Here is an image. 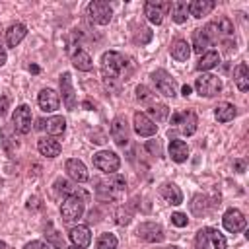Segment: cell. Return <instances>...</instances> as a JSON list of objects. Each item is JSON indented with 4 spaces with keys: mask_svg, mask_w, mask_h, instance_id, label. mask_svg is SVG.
<instances>
[{
    "mask_svg": "<svg viewBox=\"0 0 249 249\" xmlns=\"http://www.w3.org/2000/svg\"><path fill=\"white\" fill-rule=\"evenodd\" d=\"M124 64L126 62H124V56L121 53H115V51L103 53V56H101V74H103L105 82L109 84V82L117 80L119 74L123 72Z\"/></svg>",
    "mask_w": 249,
    "mask_h": 249,
    "instance_id": "obj_1",
    "label": "cell"
},
{
    "mask_svg": "<svg viewBox=\"0 0 249 249\" xmlns=\"http://www.w3.org/2000/svg\"><path fill=\"white\" fill-rule=\"evenodd\" d=\"M86 12H88L89 21H93L97 25H107L111 21V18H113V10H111V6L105 0H93V2H89Z\"/></svg>",
    "mask_w": 249,
    "mask_h": 249,
    "instance_id": "obj_2",
    "label": "cell"
},
{
    "mask_svg": "<svg viewBox=\"0 0 249 249\" xmlns=\"http://www.w3.org/2000/svg\"><path fill=\"white\" fill-rule=\"evenodd\" d=\"M60 214L64 222H76L84 214V195H68L60 206Z\"/></svg>",
    "mask_w": 249,
    "mask_h": 249,
    "instance_id": "obj_3",
    "label": "cell"
},
{
    "mask_svg": "<svg viewBox=\"0 0 249 249\" xmlns=\"http://www.w3.org/2000/svg\"><path fill=\"white\" fill-rule=\"evenodd\" d=\"M195 88L202 97H214L222 91V80L214 74H200L195 82Z\"/></svg>",
    "mask_w": 249,
    "mask_h": 249,
    "instance_id": "obj_4",
    "label": "cell"
},
{
    "mask_svg": "<svg viewBox=\"0 0 249 249\" xmlns=\"http://www.w3.org/2000/svg\"><path fill=\"white\" fill-rule=\"evenodd\" d=\"M93 165H95L99 171L113 175V173L119 169V165H121V160H119V156H117L115 152H109V150H101V152H97V154L93 156Z\"/></svg>",
    "mask_w": 249,
    "mask_h": 249,
    "instance_id": "obj_5",
    "label": "cell"
},
{
    "mask_svg": "<svg viewBox=\"0 0 249 249\" xmlns=\"http://www.w3.org/2000/svg\"><path fill=\"white\" fill-rule=\"evenodd\" d=\"M152 80H154V84H156V89L161 93V95H165V97H175V93H177V84H175V80L171 78V74H167L165 70H156V72H152Z\"/></svg>",
    "mask_w": 249,
    "mask_h": 249,
    "instance_id": "obj_6",
    "label": "cell"
},
{
    "mask_svg": "<svg viewBox=\"0 0 249 249\" xmlns=\"http://www.w3.org/2000/svg\"><path fill=\"white\" fill-rule=\"evenodd\" d=\"M169 6H171V2L148 0V2L144 4V16L148 18V21H150V23L160 25V23L163 21V16H165V12L169 10Z\"/></svg>",
    "mask_w": 249,
    "mask_h": 249,
    "instance_id": "obj_7",
    "label": "cell"
},
{
    "mask_svg": "<svg viewBox=\"0 0 249 249\" xmlns=\"http://www.w3.org/2000/svg\"><path fill=\"white\" fill-rule=\"evenodd\" d=\"M173 124H177L179 126V130H181V134H185V136H191V134H195L196 132V126H198V119H196V115L193 113V111H183V113H177V115H173Z\"/></svg>",
    "mask_w": 249,
    "mask_h": 249,
    "instance_id": "obj_8",
    "label": "cell"
},
{
    "mask_svg": "<svg viewBox=\"0 0 249 249\" xmlns=\"http://www.w3.org/2000/svg\"><path fill=\"white\" fill-rule=\"evenodd\" d=\"M31 121H33V117H31V109H29L27 105L16 107V111H14V115H12V123H14V128H16L18 132L27 134V132L31 130Z\"/></svg>",
    "mask_w": 249,
    "mask_h": 249,
    "instance_id": "obj_9",
    "label": "cell"
},
{
    "mask_svg": "<svg viewBox=\"0 0 249 249\" xmlns=\"http://www.w3.org/2000/svg\"><path fill=\"white\" fill-rule=\"evenodd\" d=\"M136 233H138L140 239L150 241V243H160V241L163 239V235H165V233H163V228H161L160 224H156V222H142V224L138 226Z\"/></svg>",
    "mask_w": 249,
    "mask_h": 249,
    "instance_id": "obj_10",
    "label": "cell"
},
{
    "mask_svg": "<svg viewBox=\"0 0 249 249\" xmlns=\"http://www.w3.org/2000/svg\"><path fill=\"white\" fill-rule=\"evenodd\" d=\"M222 224H224V228H226L230 233H237V231H241V230L245 228L247 220H245V216L241 214V210L230 208V210H226V214H224V218H222Z\"/></svg>",
    "mask_w": 249,
    "mask_h": 249,
    "instance_id": "obj_11",
    "label": "cell"
},
{
    "mask_svg": "<svg viewBox=\"0 0 249 249\" xmlns=\"http://www.w3.org/2000/svg\"><path fill=\"white\" fill-rule=\"evenodd\" d=\"M60 93H62L64 105L70 111H74L76 105H78V101H76V91H74V86H72V76L68 72L60 74Z\"/></svg>",
    "mask_w": 249,
    "mask_h": 249,
    "instance_id": "obj_12",
    "label": "cell"
},
{
    "mask_svg": "<svg viewBox=\"0 0 249 249\" xmlns=\"http://www.w3.org/2000/svg\"><path fill=\"white\" fill-rule=\"evenodd\" d=\"M132 124H134V130H136L138 136H154L156 130H158V124H156L146 113H142V111L134 113Z\"/></svg>",
    "mask_w": 249,
    "mask_h": 249,
    "instance_id": "obj_13",
    "label": "cell"
},
{
    "mask_svg": "<svg viewBox=\"0 0 249 249\" xmlns=\"http://www.w3.org/2000/svg\"><path fill=\"white\" fill-rule=\"evenodd\" d=\"M37 101H39V107H41L45 113H53V111H56L58 105H60V97H58V93H56L54 89H51V88L41 89Z\"/></svg>",
    "mask_w": 249,
    "mask_h": 249,
    "instance_id": "obj_14",
    "label": "cell"
},
{
    "mask_svg": "<svg viewBox=\"0 0 249 249\" xmlns=\"http://www.w3.org/2000/svg\"><path fill=\"white\" fill-rule=\"evenodd\" d=\"M111 136L117 146H124L128 142V123L124 117H115L111 123Z\"/></svg>",
    "mask_w": 249,
    "mask_h": 249,
    "instance_id": "obj_15",
    "label": "cell"
},
{
    "mask_svg": "<svg viewBox=\"0 0 249 249\" xmlns=\"http://www.w3.org/2000/svg\"><path fill=\"white\" fill-rule=\"evenodd\" d=\"M66 173L74 179V181H78V183H84V181H88V167H86V163L82 161V160H76V158H70V160H66Z\"/></svg>",
    "mask_w": 249,
    "mask_h": 249,
    "instance_id": "obj_16",
    "label": "cell"
},
{
    "mask_svg": "<svg viewBox=\"0 0 249 249\" xmlns=\"http://www.w3.org/2000/svg\"><path fill=\"white\" fill-rule=\"evenodd\" d=\"M70 239H72V243H74L76 247L86 249V247L91 243V231H89L88 226H74V228L70 230Z\"/></svg>",
    "mask_w": 249,
    "mask_h": 249,
    "instance_id": "obj_17",
    "label": "cell"
},
{
    "mask_svg": "<svg viewBox=\"0 0 249 249\" xmlns=\"http://www.w3.org/2000/svg\"><path fill=\"white\" fill-rule=\"evenodd\" d=\"M37 148H39V152H41L43 156H47V158H56V156L60 154V142H58L54 136H45V138H41V140L37 142Z\"/></svg>",
    "mask_w": 249,
    "mask_h": 249,
    "instance_id": "obj_18",
    "label": "cell"
},
{
    "mask_svg": "<svg viewBox=\"0 0 249 249\" xmlns=\"http://www.w3.org/2000/svg\"><path fill=\"white\" fill-rule=\"evenodd\" d=\"M160 195H161L169 204H173V206H177V204L183 202V193H181V189H179L175 183H163V185L160 187Z\"/></svg>",
    "mask_w": 249,
    "mask_h": 249,
    "instance_id": "obj_19",
    "label": "cell"
},
{
    "mask_svg": "<svg viewBox=\"0 0 249 249\" xmlns=\"http://www.w3.org/2000/svg\"><path fill=\"white\" fill-rule=\"evenodd\" d=\"M169 12H171V19H173L175 23H185L187 18H189V2H185V0H175V2H171Z\"/></svg>",
    "mask_w": 249,
    "mask_h": 249,
    "instance_id": "obj_20",
    "label": "cell"
},
{
    "mask_svg": "<svg viewBox=\"0 0 249 249\" xmlns=\"http://www.w3.org/2000/svg\"><path fill=\"white\" fill-rule=\"evenodd\" d=\"M25 35H27V27H25L23 23H14V25H10V29L6 31V43H8V47L19 45Z\"/></svg>",
    "mask_w": 249,
    "mask_h": 249,
    "instance_id": "obj_21",
    "label": "cell"
},
{
    "mask_svg": "<svg viewBox=\"0 0 249 249\" xmlns=\"http://www.w3.org/2000/svg\"><path fill=\"white\" fill-rule=\"evenodd\" d=\"M169 156H171L173 161L183 163V161L189 158L187 142H183V140H171V142H169Z\"/></svg>",
    "mask_w": 249,
    "mask_h": 249,
    "instance_id": "obj_22",
    "label": "cell"
},
{
    "mask_svg": "<svg viewBox=\"0 0 249 249\" xmlns=\"http://www.w3.org/2000/svg\"><path fill=\"white\" fill-rule=\"evenodd\" d=\"M169 53H171V56H173L175 60L185 62V60L191 56V45H189L185 39H177V41H173Z\"/></svg>",
    "mask_w": 249,
    "mask_h": 249,
    "instance_id": "obj_23",
    "label": "cell"
},
{
    "mask_svg": "<svg viewBox=\"0 0 249 249\" xmlns=\"http://www.w3.org/2000/svg\"><path fill=\"white\" fill-rule=\"evenodd\" d=\"M214 115H216L218 123H230V121L237 115V109H235V105H231V103H228V101H222V103L216 105Z\"/></svg>",
    "mask_w": 249,
    "mask_h": 249,
    "instance_id": "obj_24",
    "label": "cell"
},
{
    "mask_svg": "<svg viewBox=\"0 0 249 249\" xmlns=\"http://www.w3.org/2000/svg\"><path fill=\"white\" fill-rule=\"evenodd\" d=\"M212 10H214V2L212 0H193L189 4V14L195 16V18L208 16Z\"/></svg>",
    "mask_w": 249,
    "mask_h": 249,
    "instance_id": "obj_25",
    "label": "cell"
},
{
    "mask_svg": "<svg viewBox=\"0 0 249 249\" xmlns=\"http://www.w3.org/2000/svg\"><path fill=\"white\" fill-rule=\"evenodd\" d=\"M233 82H235V86H237L241 91H247V89H249V66H247L245 62H241V64L235 66Z\"/></svg>",
    "mask_w": 249,
    "mask_h": 249,
    "instance_id": "obj_26",
    "label": "cell"
},
{
    "mask_svg": "<svg viewBox=\"0 0 249 249\" xmlns=\"http://www.w3.org/2000/svg\"><path fill=\"white\" fill-rule=\"evenodd\" d=\"M43 128H47V132H49L51 136H58V134H62V132L66 130V121H64V117L54 115V117H49V119L43 123Z\"/></svg>",
    "mask_w": 249,
    "mask_h": 249,
    "instance_id": "obj_27",
    "label": "cell"
},
{
    "mask_svg": "<svg viewBox=\"0 0 249 249\" xmlns=\"http://www.w3.org/2000/svg\"><path fill=\"white\" fill-rule=\"evenodd\" d=\"M208 47H212V41L208 39V35L202 29H196L193 33V51L198 54H204L208 51Z\"/></svg>",
    "mask_w": 249,
    "mask_h": 249,
    "instance_id": "obj_28",
    "label": "cell"
},
{
    "mask_svg": "<svg viewBox=\"0 0 249 249\" xmlns=\"http://www.w3.org/2000/svg\"><path fill=\"white\" fill-rule=\"evenodd\" d=\"M72 64H74L78 70H82V72H89V70L93 68L91 56H89L86 51H82V49H78V51L72 54Z\"/></svg>",
    "mask_w": 249,
    "mask_h": 249,
    "instance_id": "obj_29",
    "label": "cell"
},
{
    "mask_svg": "<svg viewBox=\"0 0 249 249\" xmlns=\"http://www.w3.org/2000/svg\"><path fill=\"white\" fill-rule=\"evenodd\" d=\"M218 64H220V54L216 51H206L204 54H200V58L196 62V70L204 72V70H210V68H214Z\"/></svg>",
    "mask_w": 249,
    "mask_h": 249,
    "instance_id": "obj_30",
    "label": "cell"
},
{
    "mask_svg": "<svg viewBox=\"0 0 249 249\" xmlns=\"http://www.w3.org/2000/svg\"><path fill=\"white\" fill-rule=\"evenodd\" d=\"M208 249H226V237L214 228L208 231Z\"/></svg>",
    "mask_w": 249,
    "mask_h": 249,
    "instance_id": "obj_31",
    "label": "cell"
},
{
    "mask_svg": "<svg viewBox=\"0 0 249 249\" xmlns=\"http://www.w3.org/2000/svg\"><path fill=\"white\" fill-rule=\"evenodd\" d=\"M117 237L113 233H101L97 239V249H117Z\"/></svg>",
    "mask_w": 249,
    "mask_h": 249,
    "instance_id": "obj_32",
    "label": "cell"
},
{
    "mask_svg": "<svg viewBox=\"0 0 249 249\" xmlns=\"http://www.w3.org/2000/svg\"><path fill=\"white\" fill-rule=\"evenodd\" d=\"M208 231L210 228H202L196 231V249H208Z\"/></svg>",
    "mask_w": 249,
    "mask_h": 249,
    "instance_id": "obj_33",
    "label": "cell"
},
{
    "mask_svg": "<svg viewBox=\"0 0 249 249\" xmlns=\"http://www.w3.org/2000/svg\"><path fill=\"white\" fill-rule=\"evenodd\" d=\"M150 113L156 117V121H165V119H167V113H169V109H167L165 105H152Z\"/></svg>",
    "mask_w": 249,
    "mask_h": 249,
    "instance_id": "obj_34",
    "label": "cell"
},
{
    "mask_svg": "<svg viewBox=\"0 0 249 249\" xmlns=\"http://www.w3.org/2000/svg\"><path fill=\"white\" fill-rule=\"evenodd\" d=\"M214 23H216V27H218L220 35H222V33L230 35V33L233 31V25L230 23V19H228V18H220V19H218V21H214Z\"/></svg>",
    "mask_w": 249,
    "mask_h": 249,
    "instance_id": "obj_35",
    "label": "cell"
},
{
    "mask_svg": "<svg viewBox=\"0 0 249 249\" xmlns=\"http://www.w3.org/2000/svg\"><path fill=\"white\" fill-rule=\"evenodd\" d=\"M171 222L177 226V228H185L187 226V214H183V212H173L171 214Z\"/></svg>",
    "mask_w": 249,
    "mask_h": 249,
    "instance_id": "obj_36",
    "label": "cell"
},
{
    "mask_svg": "<svg viewBox=\"0 0 249 249\" xmlns=\"http://www.w3.org/2000/svg\"><path fill=\"white\" fill-rule=\"evenodd\" d=\"M136 97H138L140 101H150V99H152V93H150V89H148L146 86H138V88H136Z\"/></svg>",
    "mask_w": 249,
    "mask_h": 249,
    "instance_id": "obj_37",
    "label": "cell"
},
{
    "mask_svg": "<svg viewBox=\"0 0 249 249\" xmlns=\"http://www.w3.org/2000/svg\"><path fill=\"white\" fill-rule=\"evenodd\" d=\"M128 222H130V212L124 210V208H119V212H117V224L126 226Z\"/></svg>",
    "mask_w": 249,
    "mask_h": 249,
    "instance_id": "obj_38",
    "label": "cell"
},
{
    "mask_svg": "<svg viewBox=\"0 0 249 249\" xmlns=\"http://www.w3.org/2000/svg\"><path fill=\"white\" fill-rule=\"evenodd\" d=\"M23 249H51V245L49 243H45V241H39V239H35V241H29Z\"/></svg>",
    "mask_w": 249,
    "mask_h": 249,
    "instance_id": "obj_39",
    "label": "cell"
},
{
    "mask_svg": "<svg viewBox=\"0 0 249 249\" xmlns=\"http://www.w3.org/2000/svg\"><path fill=\"white\" fill-rule=\"evenodd\" d=\"M6 109H8V97L0 95V117L6 115Z\"/></svg>",
    "mask_w": 249,
    "mask_h": 249,
    "instance_id": "obj_40",
    "label": "cell"
},
{
    "mask_svg": "<svg viewBox=\"0 0 249 249\" xmlns=\"http://www.w3.org/2000/svg\"><path fill=\"white\" fill-rule=\"evenodd\" d=\"M148 150H150V152H156L158 156L161 154V148H160V144H158V142H156V146H154L152 142H148Z\"/></svg>",
    "mask_w": 249,
    "mask_h": 249,
    "instance_id": "obj_41",
    "label": "cell"
},
{
    "mask_svg": "<svg viewBox=\"0 0 249 249\" xmlns=\"http://www.w3.org/2000/svg\"><path fill=\"white\" fill-rule=\"evenodd\" d=\"M6 64V51L0 47V66H4Z\"/></svg>",
    "mask_w": 249,
    "mask_h": 249,
    "instance_id": "obj_42",
    "label": "cell"
},
{
    "mask_svg": "<svg viewBox=\"0 0 249 249\" xmlns=\"http://www.w3.org/2000/svg\"><path fill=\"white\" fill-rule=\"evenodd\" d=\"M235 167H237V171L241 173V171L245 169V163H243V161H235Z\"/></svg>",
    "mask_w": 249,
    "mask_h": 249,
    "instance_id": "obj_43",
    "label": "cell"
},
{
    "mask_svg": "<svg viewBox=\"0 0 249 249\" xmlns=\"http://www.w3.org/2000/svg\"><path fill=\"white\" fill-rule=\"evenodd\" d=\"M181 91H183V95L187 97V95L191 93V86H183V89H181Z\"/></svg>",
    "mask_w": 249,
    "mask_h": 249,
    "instance_id": "obj_44",
    "label": "cell"
},
{
    "mask_svg": "<svg viewBox=\"0 0 249 249\" xmlns=\"http://www.w3.org/2000/svg\"><path fill=\"white\" fill-rule=\"evenodd\" d=\"M29 70H31L33 74H37V72H39V66H35V64H31V66H29Z\"/></svg>",
    "mask_w": 249,
    "mask_h": 249,
    "instance_id": "obj_45",
    "label": "cell"
},
{
    "mask_svg": "<svg viewBox=\"0 0 249 249\" xmlns=\"http://www.w3.org/2000/svg\"><path fill=\"white\" fill-rule=\"evenodd\" d=\"M165 249H179V247H177V245H167Z\"/></svg>",
    "mask_w": 249,
    "mask_h": 249,
    "instance_id": "obj_46",
    "label": "cell"
},
{
    "mask_svg": "<svg viewBox=\"0 0 249 249\" xmlns=\"http://www.w3.org/2000/svg\"><path fill=\"white\" fill-rule=\"evenodd\" d=\"M0 249H6V243L4 241H0Z\"/></svg>",
    "mask_w": 249,
    "mask_h": 249,
    "instance_id": "obj_47",
    "label": "cell"
},
{
    "mask_svg": "<svg viewBox=\"0 0 249 249\" xmlns=\"http://www.w3.org/2000/svg\"><path fill=\"white\" fill-rule=\"evenodd\" d=\"M66 249H80V247H76V245H70V247H66Z\"/></svg>",
    "mask_w": 249,
    "mask_h": 249,
    "instance_id": "obj_48",
    "label": "cell"
},
{
    "mask_svg": "<svg viewBox=\"0 0 249 249\" xmlns=\"http://www.w3.org/2000/svg\"><path fill=\"white\" fill-rule=\"evenodd\" d=\"M0 37H2V27H0Z\"/></svg>",
    "mask_w": 249,
    "mask_h": 249,
    "instance_id": "obj_49",
    "label": "cell"
}]
</instances>
